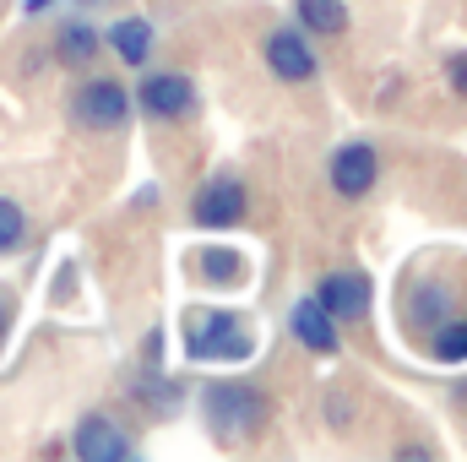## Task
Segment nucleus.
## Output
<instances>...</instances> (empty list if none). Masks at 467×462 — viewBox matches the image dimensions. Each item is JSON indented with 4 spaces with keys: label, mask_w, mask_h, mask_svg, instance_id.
I'll return each mask as SVG.
<instances>
[{
    "label": "nucleus",
    "mask_w": 467,
    "mask_h": 462,
    "mask_svg": "<svg viewBox=\"0 0 467 462\" xmlns=\"http://www.w3.org/2000/svg\"><path fill=\"white\" fill-rule=\"evenodd\" d=\"M316 305L332 316V321H358L369 310V278L364 272H327L316 283Z\"/></svg>",
    "instance_id": "0eeeda50"
},
{
    "label": "nucleus",
    "mask_w": 467,
    "mask_h": 462,
    "mask_svg": "<svg viewBox=\"0 0 467 462\" xmlns=\"http://www.w3.org/2000/svg\"><path fill=\"white\" fill-rule=\"evenodd\" d=\"M0 343H5V299H0Z\"/></svg>",
    "instance_id": "6ab92c4d"
},
{
    "label": "nucleus",
    "mask_w": 467,
    "mask_h": 462,
    "mask_svg": "<svg viewBox=\"0 0 467 462\" xmlns=\"http://www.w3.org/2000/svg\"><path fill=\"white\" fill-rule=\"evenodd\" d=\"M435 359H441V364H457V359H467V321H462V327L435 332Z\"/></svg>",
    "instance_id": "dca6fc26"
},
{
    "label": "nucleus",
    "mask_w": 467,
    "mask_h": 462,
    "mask_svg": "<svg viewBox=\"0 0 467 462\" xmlns=\"http://www.w3.org/2000/svg\"><path fill=\"white\" fill-rule=\"evenodd\" d=\"M22 239H27V218H22V207L0 196V250H16Z\"/></svg>",
    "instance_id": "2eb2a0df"
},
{
    "label": "nucleus",
    "mask_w": 467,
    "mask_h": 462,
    "mask_svg": "<svg viewBox=\"0 0 467 462\" xmlns=\"http://www.w3.org/2000/svg\"><path fill=\"white\" fill-rule=\"evenodd\" d=\"M202 261H207V267H202V272H207V278H213V283H229V278H239V261H234L229 250H207V256H202Z\"/></svg>",
    "instance_id": "f3484780"
},
{
    "label": "nucleus",
    "mask_w": 467,
    "mask_h": 462,
    "mask_svg": "<svg viewBox=\"0 0 467 462\" xmlns=\"http://www.w3.org/2000/svg\"><path fill=\"white\" fill-rule=\"evenodd\" d=\"M136 104H141V115H152V120H180V115H191L196 88L180 71H158V77H147L136 88Z\"/></svg>",
    "instance_id": "39448f33"
},
{
    "label": "nucleus",
    "mask_w": 467,
    "mask_h": 462,
    "mask_svg": "<svg viewBox=\"0 0 467 462\" xmlns=\"http://www.w3.org/2000/svg\"><path fill=\"white\" fill-rule=\"evenodd\" d=\"M266 66H272L277 82H310V77H316V49H310L305 33L277 27V33L266 38Z\"/></svg>",
    "instance_id": "6e6552de"
},
{
    "label": "nucleus",
    "mask_w": 467,
    "mask_h": 462,
    "mask_svg": "<svg viewBox=\"0 0 467 462\" xmlns=\"http://www.w3.org/2000/svg\"><path fill=\"white\" fill-rule=\"evenodd\" d=\"M441 316H446V289H419L408 321H413V327H430V321H441Z\"/></svg>",
    "instance_id": "4468645a"
},
{
    "label": "nucleus",
    "mask_w": 467,
    "mask_h": 462,
    "mask_svg": "<svg viewBox=\"0 0 467 462\" xmlns=\"http://www.w3.org/2000/svg\"><path fill=\"white\" fill-rule=\"evenodd\" d=\"M299 22H305V33L337 38V33H348V5L343 0H299Z\"/></svg>",
    "instance_id": "ddd939ff"
},
{
    "label": "nucleus",
    "mask_w": 467,
    "mask_h": 462,
    "mask_svg": "<svg viewBox=\"0 0 467 462\" xmlns=\"http://www.w3.org/2000/svg\"><path fill=\"white\" fill-rule=\"evenodd\" d=\"M44 5H49V0H27V11H44Z\"/></svg>",
    "instance_id": "aec40b11"
},
{
    "label": "nucleus",
    "mask_w": 467,
    "mask_h": 462,
    "mask_svg": "<svg viewBox=\"0 0 467 462\" xmlns=\"http://www.w3.org/2000/svg\"><path fill=\"white\" fill-rule=\"evenodd\" d=\"M202 414H207L213 436L244 441V436H255V430L266 425V397H261L255 386H207Z\"/></svg>",
    "instance_id": "f257e3e1"
},
{
    "label": "nucleus",
    "mask_w": 467,
    "mask_h": 462,
    "mask_svg": "<svg viewBox=\"0 0 467 462\" xmlns=\"http://www.w3.org/2000/svg\"><path fill=\"white\" fill-rule=\"evenodd\" d=\"M71 446H77V457H82V462H119V457H130V436L119 430L109 414H88V419L77 425Z\"/></svg>",
    "instance_id": "1a4fd4ad"
},
{
    "label": "nucleus",
    "mask_w": 467,
    "mask_h": 462,
    "mask_svg": "<svg viewBox=\"0 0 467 462\" xmlns=\"http://www.w3.org/2000/svg\"><path fill=\"white\" fill-rule=\"evenodd\" d=\"M88 5H104V0H88Z\"/></svg>",
    "instance_id": "412c9836"
},
{
    "label": "nucleus",
    "mask_w": 467,
    "mask_h": 462,
    "mask_svg": "<svg viewBox=\"0 0 467 462\" xmlns=\"http://www.w3.org/2000/svg\"><path fill=\"white\" fill-rule=\"evenodd\" d=\"M99 33L88 27V22H60V38H55V55H60V66H88L93 55H99Z\"/></svg>",
    "instance_id": "f8f14e48"
},
{
    "label": "nucleus",
    "mask_w": 467,
    "mask_h": 462,
    "mask_svg": "<svg viewBox=\"0 0 467 462\" xmlns=\"http://www.w3.org/2000/svg\"><path fill=\"white\" fill-rule=\"evenodd\" d=\"M332 191L337 196H369L375 191V180H380V158H375V147H364V142H348V147H337V158H332Z\"/></svg>",
    "instance_id": "423d86ee"
},
{
    "label": "nucleus",
    "mask_w": 467,
    "mask_h": 462,
    "mask_svg": "<svg viewBox=\"0 0 467 462\" xmlns=\"http://www.w3.org/2000/svg\"><path fill=\"white\" fill-rule=\"evenodd\" d=\"M185 343L196 359H244L250 353V332L234 316H191L185 321Z\"/></svg>",
    "instance_id": "f03ea898"
},
{
    "label": "nucleus",
    "mask_w": 467,
    "mask_h": 462,
    "mask_svg": "<svg viewBox=\"0 0 467 462\" xmlns=\"http://www.w3.org/2000/svg\"><path fill=\"white\" fill-rule=\"evenodd\" d=\"M125 120H130V99H125L119 82L93 77V82L77 88V125H88V131H119Z\"/></svg>",
    "instance_id": "7ed1b4c3"
},
{
    "label": "nucleus",
    "mask_w": 467,
    "mask_h": 462,
    "mask_svg": "<svg viewBox=\"0 0 467 462\" xmlns=\"http://www.w3.org/2000/svg\"><path fill=\"white\" fill-rule=\"evenodd\" d=\"M191 218H196L202 229H234V224L244 218V185H239L234 174L207 180V185L196 191V207H191Z\"/></svg>",
    "instance_id": "20e7f679"
},
{
    "label": "nucleus",
    "mask_w": 467,
    "mask_h": 462,
    "mask_svg": "<svg viewBox=\"0 0 467 462\" xmlns=\"http://www.w3.org/2000/svg\"><path fill=\"white\" fill-rule=\"evenodd\" d=\"M446 77H451L457 93H467V55H451V60H446Z\"/></svg>",
    "instance_id": "a211bd4d"
},
{
    "label": "nucleus",
    "mask_w": 467,
    "mask_h": 462,
    "mask_svg": "<svg viewBox=\"0 0 467 462\" xmlns=\"http://www.w3.org/2000/svg\"><path fill=\"white\" fill-rule=\"evenodd\" d=\"M294 338L310 348V353H337V321L316 305V299H305V305H294Z\"/></svg>",
    "instance_id": "9d476101"
},
{
    "label": "nucleus",
    "mask_w": 467,
    "mask_h": 462,
    "mask_svg": "<svg viewBox=\"0 0 467 462\" xmlns=\"http://www.w3.org/2000/svg\"><path fill=\"white\" fill-rule=\"evenodd\" d=\"M109 49H115L125 66H147V55H152V27L141 22V16H125L109 27Z\"/></svg>",
    "instance_id": "9b49d317"
}]
</instances>
